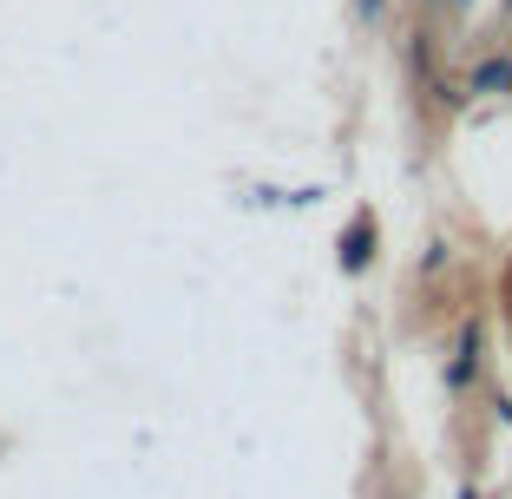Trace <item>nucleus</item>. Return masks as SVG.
Here are the masks:
<instances>
[{
    "mask_svg": "<svg viewBox=\"0 0 512 499\" xmlns=\"http://www.w3.org/2000/svg\"><path fill=\"white\" fill-rule=\"evenodd\" d=\"M368 257H375V217H355V230H348V243H342V270H368Z\"/></svg>",
    "mask_w": 512,
    "mask_h": 499,
    "instance_id": "1",
    "label": "nucleus"
},
{
    "mask_svg": "<svg viewBox=\"0 0 512 499\" xmlns=\"http://www.w3.org/2000/svg\"><path fill=\"white\" fill-rule=\"evenodd\" d=\"M473 362H480V329L460 335V355H453V368H447V388H467V381H473Z\"/></svg>",
    "mask_w": 512,
    "mask_h": 499,
    "instance_id": "2",
    "label": "nucleus"
},
{
    "mask_svg": "<svg viewBox=\"0 0 512 499\" xmlns=\"http://www.w3.org/2000/svg\"><path fill=\"white\" fill-rule=\"evenodd\" d=\"M473 92H512V66L506 60H486L480 73H473Z\"/></svg>",
    "mask_w": 512,
    "mask_h": 499,
    "instance_id": "3",
    "label": "nucleus"
},
{
    "mask_svg": "<svg viewBox=\"0 0 512 499\" xmlns=\"http://www.w3.org/2000/svg\"><path fill=\"white\" fill-rule=\"evenodd\" d=\"M362 14H368V20H375V14H381V0H362Z\"/></svg>",
    "mask_w": 512,
    "mask_h": 499,
    "instance_id": "4",
    "label": "nucleus"
},
{
    "mask_svg": "<svg viewBox=\"0 0 512 499\" xmlns=\"http://www.w3.org/2000/svg\"><path fill=\"white\" fill-rule=\"evenodd\" d=\"M460 499H480V493H473V486H467V493H460Z\"/></svg>",
    "mask_w": 512,
    "mask_h": 499,
    "instance_id": "5",
    "label": "nucleus"
},
{
    "mask_svg": "<svg viewBox=\"0 0 512 499\" xmlns=\"http://www.w3.org/2000/svg\"><path fill=\"white\" fill-rule=\"evenodd\" d=\"M453 7H473V0H453Z\"/></svg>",
    "mask_w": 512,
    "mask_h": 499,
    "instance_id": "6",
    "label": "nucleus"
},
{
    "mask_svg": "<svg viewBox=\"0 0 512 499\" xmlns=\"http://www.w3.org/2000/svg\"><path fill=\"white\" fill-rule=\"evenodd\" d=\"M506 7H512V0H506Z\"/></svg>",
    "mask_w": 512,
    "mask_h": 499,
    "instance_id": "7",
    "label": "nucleus"
}]
</instances>
